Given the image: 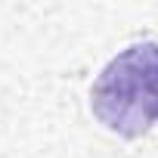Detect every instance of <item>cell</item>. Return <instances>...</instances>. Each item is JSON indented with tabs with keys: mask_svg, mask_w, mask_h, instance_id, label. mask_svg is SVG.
I'll return each mask as SVG.
<instances>
[{
	"mask_svg": "<svg viewBox=\"0 0 158 158\" xmlns=\"http://www.w3.org/2000/svg\"><path fill=\"white\" fill-rule=\"evenodd\" d=\"M96 121L118 136H143L158 121V40L130 44L99 71L90 90Z\"/></svg>",
	"mask_w": 158,
	"mask_h": 158,
	"instance_id": "obj_1",
	"label": "cell"
}]
</instances>
